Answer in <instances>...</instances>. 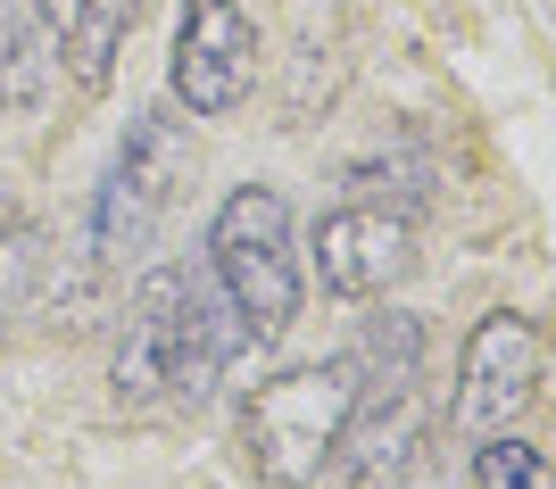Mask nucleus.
Listing matches in <instances>:
<instances>
[{"mask_svg":"<svg viewBox=\"0 0 556 489\" xmlns=\"http://www.w3.org/2000/svg\"><path fill=\"white\" fill-rule=\"evenodd\" d=\"M349 407H357V349H349V357H316V365H291V373H275V382H257L250 407H241L250 473L266 489L325 481V465L341 456Z\"/></svg>","mask_w":556,"mask_h":489,"instance_id":"obj_1","label":"nucleus"},{"mask_svg":"<svg viewBox=\"0 0 556 489\" xmlns=\"http://www.w3.org/2000/svg\"><path fill=\"white\" fill-rule=\"evenodd\" d=\"M416 440H424V316L391 307L357 340V407H349V432H341L332 465L357 489H374L391 473H407Z\"/></svg>","mask_w":556,"mask_h":489,"instance_id":"obj_2","label":"nucleus"},{"mask_svg":"<svg viewBox=\"0 0 556 489\" xmlns=\"http://www.w3.org/2000/svg\"><path fill=\"white\" fill-rule=\"evenodd\" d=\"M208 274L241 307L250 340H282L300 324V241H291V200L275 183L225 191V208L208 224Z\"/></svg>","mask_w":556,"mask_h":489,"instance_id":"obj_3","label":"nucleus"},{"mask_svg":"<svg viewBox=\"0 0 556 489\" xmlns=\"http://www.w3.org/2000/svg\"><path fill=\"white\" fill-rule=\"evenodd\" d=\"M184 183H191L184 117H175V108H134L116 158H109V183H100V208H92V257L100 266H134V257L166 233Z\"/></svg>","mask_w":556,"mask_h":489,"instance_id":"obj_4","label":"nucleus"},{"mask_svg":"<svg viewBox=\"0 0 556 489\" xmlns=\"http://www.w3.org/2000/svg\"><path fill=\"white\" fill-rule=\"evenodd\" d=\"M532 398H540V332L523 324L515 307H490L482 324L465 332V349H457L448 423H457L465 440H490V432H515Z\"/></svg>","mask_w":556,"mask_h":489,"instance_id":"obj_5","label":"nucleus"},{"mask_svg":"<svg viewBox=\"0 0 556 489\" xmlns=\"http://www.w3.org/2000/svg\"><path fill=\"white\" fill-rule=\"evenodd\" d=\"M407 266H416V208L407 200L391 208L382 191H349L316 224V282L332 299H382Z\"/></svg>","mask_w":556,"mask_h":489,"instance_id":"obj_6","label":"nucleus"},{"mask_svg":"<svg viewBox=\"0 0 556 489\" xmlns=\"http://www.w3.org/2000/svg\"><path fill=\"white\" fill-rule=\"evenodd\" d=\"M166 75L191 117H232L257 83V25L241 17V0H184Z\"/></svg>","mask_w":556,"mask_h":489,"instance_id":"obj_7","label":"nucleus"},{"mask_svg":"<svg viewBox=\"0 0 556 489\" xmlns=\"http://www.w3.org/2000/svg\"><path fill=\"white\" fill-rule=\"evenodd\" d=\"M250 349L241 307L216 291V274H184V307H175V357H166V398L208 407L216 382L232 373V357Z\"/></svg>","mask_w":556,"mask_h":489,"instance_id":"obj_8","label":"nucleus"},{"mask_svg":"<svg viewBox=\"0 0 556 489\" xmlns=\"http://www.w3.org/2000/svg\"><path fill=\"white\" fill-rule=\"evenodd\" d=\"M184 274H191V266H159V274H141L134 307H125V332H116V357H109L116 407H159V398H166V357H175Z\"/></svg>","mask_w":556,"mask_h":489,"instance_id":"obj_9","label":"nucleus"},{"mask_svg":"<svg viewBox=\"0 0 556 489\" xmlns=\"http://www.w3.org/2000/svg\"><path fill=\"white\" fill-rule=\"evenodd\" d=\"M67 75V25L50 0H9L0 9V108L9 117H42L50 92Z\"/></svg>","mask_w":556,"mask_h":489,"instance_id":"obj_10","label":"nucleus"},{"mask_svg":"<svg viewBox=\"0 0 556 489\" xmlns=\"http://www.w3.org/2000/svg\"><path fill=\"white\" fill-rule=\"evenodd\" d=\"M134 17H141V0H75L67 9V75L84 100H100L116 83V50H125Z\"/></svg>","mask_w":556,"mask_h":489,"instance_id":"obj_11","label":"nucleus"},{"mask_svg":"<svg viewBox=\"0 0 556 489\" xmlns=\"http://www.w3.org/2000/svg\"><path fill=\"white\" fill-rule=\"evenodd\" d=\"M34 291H42V233L25 216H0V332H9V316H25Z\"/></svg>","mask_w":556,"mask_h":489,"instance_id":"obj_12","label":"nucleus"},{"mask_svg":"<svg viewBox=\"0 0 556 489\" xmlns=\"http://www.w3.org/2000/svg\"><path fill=\"white\" fill-rule=\"evenodd\" d=\"M548 481V465H540L532 440H515V432H490L482 448H473V489H540Z\"/></svg>","mask_w":556,"mask_h":489,"instance_id":"obj_13","label":"nucleus"}]
</instances>
